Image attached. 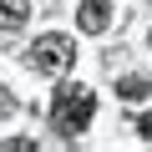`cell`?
Returning a JSON list of instances; mask_svg holds the SVG:
<instances>
[{
  "label": "cell",
  "mask_w": 152,
  "mask_h": 152,
  "mask_svg": "<svg viewBox=\"0 0 152 152\" xmlns=\"http://www.w3.org/2000/svg\"><path fill=\"white\" fill-rule=\"evenodd\" d=\"M91 117H96V91H91V86H61V91L51 96V127H56L66 142L81 137Z\"/></svg>",
  "instance_id": "6da1fadb"
},
{
  "label": "cell",
  "mask_w": 152,
  "mask_h": 152,
  "mask_svg": "<svg viewBox=\"0 0 152 152\" xmlns=\"http://www.w3.org/2000/svg\"><path fill=\"white\" fill-rule=\"evenodd\" d=\"M26 61H31L36 71H46V76H66V71L76 66V41L61 36V31H51V36H41V41L31 46Z\"/></svg>",
  "instance_id": "7a4b0ae2"
},
{
  "label": "cell",
  "mask_w": 152,
  "mask_h": 152,
  "mask_svg": "<svg viewBox=\"0 0 152 152\" xmlns=\"http://www.w3.org/2000/svg\"><path fill=\"white\" fill-rule=\"evenodd\" d=\"M76 26H81V36L112 31V0H81L76 5Z\"/></svg>",
  "instance_id": "3957f363"
},
{
  "label": "cell",
  "mask_w": 152,
  "mask_h": 152,
  "mask_svg": "<svg viewBox=\"0 0 152 152\" xmlns=\"http://www.w3.org/2000/svg\"><path fill=\"white\" fill-rule=\"evenodd\" d=\"M31 20V0H0V26L5 31H20Z\"/></svg>",
  "instance_id": "277c9868"
},
{
  "label": "cell",
  "mask_w": 152,
  "mask_h": 152,
  "mask_svg": "<svg viewBox=\"0 0 152 152\" xmlns=\"http://www.w3.org/2000/svg\"><path fill=\"white\" fill-rule=\"evenodd\" d=\"M147 91H152V81H147L142 71L122 76V86H117V96H122V102H147Z\"/></svg>",
  "instance_id": "5b68a950"
},
{
  "label": "cell",
  "mask_w": 152,
  "mask_h": 152,
  "mask_svg": "<svg viewBox=\"0 0 152 152\" xmlns=\"http://www.w3.org/2000/svg\"><path fill=\"white\" fill-rule=\"evenodd\" d=\"M0 152H36L31 137H10V142H0Z\"/></svg>",
  "instance_id": "8992f818"
},
{
  "label": "cell",
  "mask_w": 152,
  "mask_h": 152,
  "mask_svg": "<svg viewBox=\"0 0 152 152\" xmlns=\"http://www.w3.org/2000/svg\"><path fill=\"white\" fill-rule=\"evenodd\" d=\"M142 142H152V112L142 117Z\"/></svg>",
  "instance_id": "52a82bcc"
},
{
  "label": "cell",
  "mask_w": 152,
  "mask_h": 152,
  "mask_svg": "<svg viewBox=\"0 0 152 152\" xmlns=\"http://www.w3.org/2000/svg\"><path fill=\"white\" fill-rule=\"evenodd\" d=\"M10 112H15V102H10V96H0V117H10Z\"/></svg>",
  "instance_id": "ba28073f"
}]
</instances>
